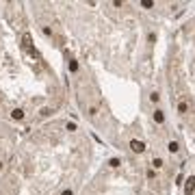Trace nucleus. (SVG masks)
<instances>
[{"label":"nucleus","mask_w":195,"mask_h":195,"mask_svg":"<svg viewBox=\"0 0 195 195\" xmlns=\"http://www.w3.org/2000/svg\"><path fill=\"white\" fill-rule=\"evenodd\" d=\"M178 113H180V115H186V113H189V102H184V100L178 102Z\"/></svg>","instance_id":"5"},{"label":"nucleus","mask_w":195,"mask_h":195,"mask_svg":"<svg viewBox=\"0 0 195 195\" xmlns=\"http://www.w3.org/2000/svg\"><path fill=\"white\" fill-rule=\"evenodd\" d=\"M141 7H145V9H152V7H154V2H148V0H143V2H141Z\"/></svg>","instance_id":"14"},{"label":"nucleus","mask_w":195,"mask_h":195,"mask_svg":"<svg viewBox=\"0 0 195 195\" xmlns=\"http://www.w3.org/2000/svg\"><path fill=\"white\" fill-rule=\"evenodd\" d=\"M87 113H89V115L93 117V115L98 113V109H95V104H89V106H87Z\"/></svg>","instance_id":"10"},{"label":"nucleus","mask_w":195,"mask_h":195,"mask_svg":"<svg viewBox=\"0 0 195 195\" xmlns=\"http://www.w3.org/2000/svg\"><path fill=\"white\" fill-rule=\"evenodd\" d=\"M41 33H43L46 37H54V35H52V28H50V26H41Z\"/></svg>","instance_id":"8"},{"label":"nucleus","mask_w":195,"mask_h":195,"mask_svg":"<svg viewBox=\"0 0 195 195\" xmlns=\"http://www.w3.org/2000/svg\"><path fill=\"white\" fill-rule=\"evenodd\" d=\"M178 150H180V145H178L176 141H169V152H174V154H176Z\"/></svg>","instance_id":"7"},{"label":"nucleus","mask_w":195,"mask_h":195,"mask_svg":"<svg viewBox=\"0 0 195 195\" xmlns=\"http://www.w3.org/2000/svg\"><path fill=\"white\" fill-rule=\"evenodd\" d=\"M109 165H111V167H119V165H121V160H119V158H111V160H109Z\"/></svg>","instance_id":"12"},{"label":"nucleus","mask_w":195,"mask_h":195,"mask_svg":"<svg viewBox=\"0 0 195 195\" xmlns=\"http://www.w3.org/2000/svg\"><path fill=\"white\" fill-rule=\"evenodd\" d=\"M152 117H154V121H156V124H165V113H163L160 109H156Z\"/></svg>","instance_id":"4"},{"label":"nucleus","mask_w":195,"mask_h":195,"mask_svg":"<svg viewBox=\"0 0 195 195\" xmlns=\"http://www.w3.org/2000/svg\"><path fill=\"white\" fill-rule=\"evenodd\" d=\"M152 167H154V169H160V167H163V160H160V158H154V160H152Z\"/></svg>","instance_id":"11"},{"label":"nucleus","mask_w":195,"mask_h":195,"mask_svg":"<svg viewBox=\"0 0 195 195\" xmlns=\"http://www.w3.org/2000/svg\"><path fill=\"white\" fill-rule=\"evenodd\" d=\"M130 148H132V152H137V154H141V152L145 150V145H143L141 141H137V139H132V141H130Z\"/></svg>","instance_id":"2"},{"label":"nucleus","mask_w":195,"mask_h":195,"mask_svg":"<svg viewBox=\"0 0 195 195\" xmlns=\"http://www.w3.org/2000/svg\"><path fill=\"white\" fill-rule=\"evenodd\" d=\"M193 191H195V176H191V178L186 180V184H184V195H193Z\"/></svg>","instance_id":"1"},{"label":"nucleus","mask_w":195,"mask_h":195,"mask_svg":"<svg viewBox=\"0 0 195 195\" xmlns=\"http://www.w3.org/2000/svg\"><path fill=\"white\" fill-rule=\"evenodd\" d=\"M65 128H67L69 132H76V124H74V121H67V124H65Z\"/></svg>","instance_id":"9"},{"label":"nucleus","mask_w":195,"mask_h":195,"mask_svg":"<svg viewBox=\"0 0 195 195\" xmlns=\"http://www.w3.org/2000/svg\"><path fill=\"white\" fill-rule=\"evenodd\" d=\"M48 115H52V109H41V117H48Z\"/></svg>","instance_id":"13"},{"label":"nucleus","mask_w":195,"mask_h":195,"mask_svg":"<svg viewBox=\"0 0 195 195\" xmlns=\"http://www.w3.org/2000/svg\"><path fill=\"white\" fill-rule=\"evenodd\" d=\"M61 195H74V191H72V189H63Z\"/></svg>","instance_id":"15"},{"label":"nucleus","mask_w":195,"mask_h":195,"mask_svg":"<svg viewBox=\"0 0 195 195\" xmlns=\"http://www.w3.org/2000/svg\"><path fill=\"white\" fill-rule=\"evenodd\" d=\"M67 65H69V72H72V74H76V72H78V61H76V59H69Z\"/></svg>","instance_id":"6"},{"label":"nucleus","mask_w":195,"mask_h":195,"mask_svg":"<svg viewBox=\"0 0 195 195\" xmlns=\"http://www.w3.org/2000/svg\"><path fill=\"white\" fill-rule=\"evenodd\" d=\"M9 115H11V119H15V121H22V119H24V111H22V109H11Z\"/></svg>","instance_id":"3"}]
</instances>
